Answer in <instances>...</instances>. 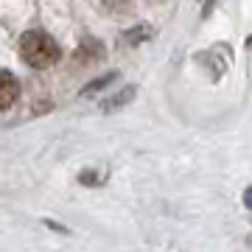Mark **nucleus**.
<instances>
[{
	"instance_id": "nucleus-1",
	"label": "nucleus",
	"mask_w": 252,
	"mask_h": 252,
	"mask_svg": "<svg viewBox=\"0 0 252 252\" xmlns=\"http://www.w3.org/2000/svg\"><path fill=\"white\" fill-rule=\"evenodd\" d=\"M20 56L26 59L31 67H51L59 59V45L54 42V36H48L45 31H26L20 36Z\"/></svg>"
},
{
	"instance_id": "nucleus-6",
	"label": "nucleus",
	"mask_w": 252,
	"mask_h": 252,
	"mask_svg": "<svg viewBox=\"0 0 252 252\" xmlns=\"http://www.w3.org/2000/svg\"><path fill=\"white\" fill-rule=\"evenodd\" d=\"M244 205H247V207L252 210V185H250L247 190H244Z\"/></svg>"
},
{
	"instance_id": "nucleus-7",
	"label": "nucleus",
	"mask_w": 252,
	"mask_h": 252,
	"mask_svg": "<svg viewBox=\"0 0 252 252\" xmlns=\"http://www.w3.org/2000/svg\"><path fill=\"white\" fill-rule=\"evenodd\" d=\"M247 48H250V51H252V36H250V39H247Z\"/></svg>"
},
{
	"instance_id": "nucleus-3",
	"label": "nucleus",
	"mask_w": 252,
	"mask_h": 252,
	"mask_svg": "<svg viewBox=\"0 0 252 252\" xmlns=\"http://www.w3.org/2000/svg\"><path fill=\"white\" fill-rule=\"evenodd\" d=\"M132 98H135V87H124L121 93H115V95H109V98L101 101V109H104V112H115V109L126 107Z\"/></svg>"
},
{
	"instance_id": "nucleus-2",
	"label": "nucleus",
	"mask_w": 252,
	"mask_h": 252,
	"mask_svg": "<svg viewBox=\"0 0 252 252\" xmlns=\"http://www.w3.org/2000/svg\"><path fill=\"white\" fill-rule=\"evenodd\" d=\"M20 98V81L14 73L0 70V109H9Z\"/></svg>"
},
{
	"instance_id": "nucleus-5",
	"label": "nucleus",
	"mask_w": 252,
	"mask_h": 252,
	"mask_svg": "<svg viewBox=\"0 0 252 252\" xmlns=\"http://www.w3.org/2000/svg\"><path fill=\"white\" fill-rule=\"evenodd\" d=\"M118 79V73L112 70V73H107V76H98V79H93V84H87L84 90H81V95H93V93H98V90H104L109 81H115Z\"/></svg>"
},
{
	"instance_id": "nucleus-4",
	"label": "nucleus",
	"mask_w": 252,
	"mask_h": 252,
	"mask_svg": "<svg viewBox=\"0 0 252 252\" xmlns=\"http://www.w3.org/2000/svg\"><path fill=\"white\" fill-rule=\"evenodd\" d=\"M152 34H154V28L152 26H135V28H129L124 34V45H140V42H146V39H152Z\"/></svg>"
}]
</instances>
